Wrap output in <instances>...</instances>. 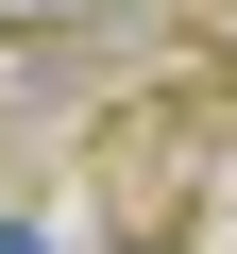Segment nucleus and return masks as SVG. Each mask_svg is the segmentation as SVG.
<instances>
[{"mask_svg":"<svg viewBox=\"0 0 237 254\" xmlns=\"http://www.w3.org/2000/svg\"><path fill=\"white\" fill-rule=\"evenodd\" d=\"M0 254H51V237H34V220H0Z\"/></svg>","mask_w":237,"mask_h":254,"instance_id":"1","label":"nucleus"},{"mask_svg":"<svg viewBox=\"0 0 237 254\" xmlns=\"http://www.w3.org/2000/svg\"><path fill=\"white\" fill-rule=\"evenodd\" d=\"M0 17H68V0H0Z\"/></svg>","mask_w":237,"mask_h":254,"instance_id":"2","label":"nucleus"}]
</instances>
